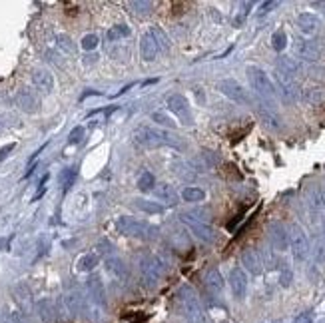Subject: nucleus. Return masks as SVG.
Returning <instances> with one entry per match:
<instances>
[{"label": "nucleus", "mask_w": 325, "mask_h": 323, "mask_svg": "<svg viewBox=\"0 0 325 323\" xmlns=\"http://www.w3.org/2000/svg\"><path fill=\"white\" fill-rule=\"evenodd\" d=\"M134 140L144 146V148H162V146H170L176 150H184V144L180 140V136L170 134L166 130H156L150 126H140L134 130Z\"/></svg>", "instance_id": "1"}, {"label": "nucleus", "mask_w": 325, "mask_h": 323, "mask_svg": "<svg viewBox=\"0 0 325 323\" xmlns=\"http://www.w3.org/2000/svg\"><path fill=\"white\" fill-rule=\"evenodd\" d=\"M96 46H98L96 34H86V36L82 38V48H84V50H94Z\"/></svg>", "instance_id": "33"}, {"label": "nucleus", "mask_w": 325, "mask_h": 323, "mask_svg": "<svg viewBox=\"0 0 325 323\" xmlns=\"http://www.w3.org/2000/svg\"><path fill=\"white\" fill-rule=\"evenodd\" d=\"M295 52H297L301 58H305V60H317V58H319V48H317L311 40H297Z\"/></svg>", "instance_id": "18"}, {"label": "nucleus", "mask_w": 325, "mask_h": 323, "mask_svg": "<svg viewBox=\"0 0 325 323\" xmlns=\"http://www.w3.org/2000/svg\"><path fill=\"white\" fill-rule=\"evenodd\" d=\"M130 36V26L126 24H116L112 26L108 32H106V40L108 42H116V40H122V38H128Z\"/></svg>", "instance_id": "25"}, {"label": "nucleus", "mask_w": 325, "mask_h": 323, "mask_svg": "<svg viewBox=\"0 0 325 323\" xmlns=\"http://www.w3.org/2000/svg\"><path fill=\"white\" fill-rule=\"evenodd\" d=\"M58 46L66 50V52H74V46L70 44V38L68 36H58Z\"/></svg>", "instance_id": "38"}, {"label": "nucleus", "mask_w": 325, "mask_h": 323, "mask_svg": "<svg viewBox=\"0 0 325 323\" xmlns=\"http://www.w3.org/2000/svg\"><path fill=\"white\" fill-rule=\"evenodd\" d=\"M256 110H258L261 122H263L265 126H269L271 130H279V128H281V120H279V116H277V114L271 110V106H265L263 102H260V104L256 106Z\"/></svg>", "instance_id": "16"}, {"label": "nucleus", "mask_w": 325, "mask_h": 323, "mask_svg": "<svg viewBox=\"0 0 325 323\" xmlns=\"http://www.w3.org/2000/svg\"><path fill=\"white\" fill-rule=\"evenodd\" d=\"M16 102H18V106H20L24 112H28V114H34V112L38 110V98L34 96L30 90H20L18 96H16Z\"/></svg>", "instance_id": "19"}, {"label": "nucleus", "mask_w": 325, "mask_h": 323, "mask_svg": "<svg viewBox=\"0 0 325 323\" xmlns=\"http://www.w3.org/2000/svg\"><path fill=\"white\" fill-rule=\"evenodd\" d=\"M279 284H281L283 288H290V284H292V273H290V271H283L281 277H279Z\"/></svg>", "instance_id": "39"}, {"label": "nucleus", "mask_w": 325, "mask_h": 323, "mask_svg": "<svg viewBox=\"0 0 325 323\" xmlns=\"http://www.w3.org/2000/svg\"><path fill=\"white\" fill-rule=\"evenodd\" d=\"M116 229L124 235H130V237H142V239H148L150 233L154 231L152 227L136 218H130V216H120L116 220Z\"/></svg>", "instance_id": "5"}, {"label": "nucleus", "mask_w": 325, "mask_h": 323, "mask_svg": "<svg viewBox=\"0 0 325 323\" xmlns=\"http://www.w3.org/2000/svg\"><path fill=\"white\" fill-rule=\"evenodd\" d=\"M279 6V2L277 0H271V2H263L260 6V10H258V16H263V14H267V12H271L273 8H277Z\"/></svg>", "instance_id": "36"}, {"label": "nucleus", "mask_w": 325, "mask_h": 323, "mask_svg": "<svg viewBox=\"0 0 325 323\" xmlns=\"http://www.w3.org/2000/svg\"><path fill=\"white\" fill-rule=\"evenodd\" d=\"M180 220H182V224H186V226L190 227L199 239H204V241H214V239H216V233H214L212 227L208 226V222L195 218L192 212H188V214L184 212V214L180 216Z\"/></svg>", "instance_id": "7"}, {"label": "nucleus", "mask_w": 325, "mask_h": 323, "mask_svg": "<svg viewBox=\"0 0 325 323\" xmlns=\"http://www.w3.org/2000/svg\"><path fill=\"white\" fill-rule=\"evenodd\" d=\"M218 90L224 94V96H228L229 100H233V102H237V104H250V96H248V92L243 90V86L237 82V80H222V82H218Z\"/></svg>", "instance_id": "9"}, {"label": "nucleus", "mask_w": 325, "mask_h": 323, "mask_svg": "<svg viewBox=\"0 0 325 323\" xmlns=\"http://www.w3.org/2000/svg\"><path fill=\"white\" fill-rule=\"evenodd\" d=\"M140 271H142V277L146 281V286H156L164 275V263L158 258L154 256H146L142 258V263H140Z\"/></svg>", "instance_id": "6"}, {"label": "nucleus", "mask_w": 325, "mask_h": 323, "mask_svg": "<svg viewBox=\"0 0 325 323\" xmlns=\"http://www.w3.org/2000/svg\"><path fill=\"white\" fill-rule=\"evenodd\" d=\"M154 186H156V178H154V174L152 172H142L140 174V178H138V190L140 192H152L154 190Z\"/></svg>", "instance_id": "24"}, {"label": "nucleus", "mask_w": 325, "mask_h": 323, "mask_svg": "<svg viewBox=\"0 0 325 323\" xmlns=\"http://www.w3.org/2000/svg\"><path fill=\"white\" fill-rule=\"evenodd\" d=\"M82 138H84V128H82V126H76V128L70 132L68 142H70V144H80V142H82Z\"/></svg>", "instance_id": "34"}, {"label": "nucleus", "mask_w": 325, "mask_h": 323, "mask_svg": "<svg viewBox=\"0 0 325 323\" xmlns=\"http://www.w3.org/2000/svg\"><path fill=\"white\" fill-rule=\"evenodd\" d=\"M128 319H130V321H146L148 315H128Z\"/></svg>", "instance_id": "41"}, {"label": "nucleus", "mask_w": 325, "mask_h": 323, "mask_svg": "<svg viewBox=\"0 0 325 323\" xmlns=\"http://www.w3.org/2000/svg\"><path fill=\"white\" fill-rule=\"evenodd\" d=\"M319 26V18L311 12H301L297 16V28L303 34H313Z\"/></svg>", "instance_id": "17"}, {"label": "nucleus", "mask_w": 325, "mask_h": 323, "mask_svg": "<svg viewBox=\"0 0 325 323\" xmlns=\"http://www.w3.org/2000/svg\"><path fill=\"white\" fill-rule=\"evenodd\" d=\"M204 281H206V288L212 291V293H220V291L224 290V277H222V273H220L216 267L208 269Z\"/></svg>", "instance_id": "20"}, {"label": "nucleus", "mask_w": 325, "mask_h": 323, "mask_svg": "<svg viewBox=\"0 0 325 323\" xmlns=\"http://www.w3.org/2000/svg\"><path fill=\"white\" fill-rule=\"evenodd\" d=\"M96 265H98L96 254H86V256H82L80 261H78V269H80V271H90V269H94Z\"/></svg>", "instance_id": "28"}, {"label": "nucleus", "mask_w": 325, "mask_h": 323, "mask_svg": "<svg viewBox=\"0 0 325 323\" xmlns=\"http://www.w3.org/2000/svg\"><path fill=\"white\" fill-rule=\"evenodd\" d=\"M241 263L246 265V269L254 275H260L261 269H263V259H261L260 252L254 250V248H248L243 254H241Z\"/></svg>", "instance_id": "13"}, {"label": "nucleus", "mask_w": 325, "mask_h": 323, "mask_svg": "<svg viewBox=\"0 0 325 323\" xmlns=\"http://www.w3.org/2000/svg\"><path fill=\"white\" fill-rule=\"evenodd\" d=\"M150 32L154 34V38H156V42H158V46H160V52H168V50H170V40H168V36H166V32H164L162 28L154 26V28H150Z\"/></svg>", "instance_id": "29"}, {"label": "nucleus", "mask_w": 325, "mask_h": 323, "mask_svg": "<svg viewBox=\"0 0 325 323\" xmlns=\"http://www.w3.org/2000/svg\"><path fill=\"white\" fill-rule=\"evenodd\" d=\"M76 174H78V168L74 166V168H66L64 172L60 174V180H62V186H64V190H68L72 184H74V180H76Z\"/></svg>", "instance_id": "30"}, {"label": "nucleus", "mask_w": 325, "mask_h": 323, "mask_svg": "<svg viewBox=\"0 0 325 323\" xmlns=\"http://www.w3.org/2000/svg\"><path fill=\"white\" fill-rule=\"evenodd\" d=\"M293 323H315V313L313 311H303L293 319Z\"/></svg>", "instance_id": "35"}, {"label": "nucleus", "mask_w": 325, "mask_h": 323, "mask_svg": "<svg viewBox=\"0 0 325 323\" xmlns=\"http://www.w3.org/2000/svg\"><path fill=\"white\" fill-rule=\"evenodd\" d=\"M12 148H14V144H8V146H4V148L0 150V160H4V158L8 156V152H12Z\"/></svg>", "instance_id": "40"}, {"label": "nucleus", "mask_w": 325, "mask_h": 323, "mask_svg": "<svg viewBox=\"0 0 325 323\" xmlns=\"http://www.w3.org/2000/svg\"><path fill=\"white\" fill-rule=\"evenodd\" d=\"M275 80L279 84V90L283 92V96L288 100H295L297 98V82L290 74H283L281 70H275Z\"/></svg>", "instance_id": "14"}, {"label": "nucleus", "mask_w": 325, "mask_h": 323, "mask_svg": "<svg viewBox=\"0 0 325 323\" xmlns=\"http://www.w3.org/2000/svg\"><path fill=\"white\" fill-rule=\"evenodd\" d=\"M271 48L275 50V52H283L286 48H288V32L286 30H275V32L271 34Z\"/></svg>", "instance_id": "26"}, {"label": "nucleus", "mask_w": 325, "mask_h": 323, "mask_svg": "<svg viewBox=\"0 0 325 323\" xmlns=\"http://www.w3.org/2000/svg\"><path fill=\"white\" fill-rule=\"evenodd\" d=\"M168 108L180 118V122L184 126H192L194 124V116H192V110H190V104H188L186 96H182V94L168 96Z\"/></svg>", "instance_id": "8"}, {"label": "nucleus", "mask_w": 325, "mask_h": 323, "mask_svg": "<svg viewBox=\"0 0 325 323\" xmlns=\"http://www.w3.org/2000/svg\"><path fill=\"white\" fill-rule=\"evenodd\" d=\"M158 52H160V46H158L154 34L148 30V32L142 36V40H140V54H142V58H144L146 62H152V60H156Z\"/></svg>", "instance_id": "12"}, {"label": "nucleus", "mask_w": 325, "mask_h": 323, "mask_svg": "<svg viewBox=\"0 0 325 323\" xmlns=\"http://www.w3.org/2000/svg\"><path fill=\"white\" fill-rule=\"evenodd\" d=\"M303 100L311 106H321V104H325V88L323 86H311V88L303 90Z\"/></svg>", "instance_id": "21"}, {"label": "nucleus", "mask_w": 325, "mask_h": 323, "mask_svg": "<svg viewBox=\"0 0 325 323\" xmlns=\"http://www.w3.org/2000/svg\"><path fill=\"white\" fill-rule=\"evenodd\" d=\"M156 195L162 199L164 204H168V206H176L178 204V194H176V190L170 184H160L156 188Z\"/></svg>", "instance_id": "22"}, {"label": "nucleus", "mask_w": 325, "mask_h": 323, "mask_svg": "<svg viewBox=\"0 0 325 323\" xmlns=\"http://www.w3.org/2000/svg\"><path fill=\"white\" fill-rule=\"evenodd\" d=\"M106 263H108V269L114 271L118 277H122V273H126V271H124V263H122L120 259H108Z\"/></svg>", "instance_id": "32"}, {"label": "nucleus", "mask_w": 325, "mask_h": 323, "mask_svg": "<svg viewBox=\"0 0 325 323\" xmlns=\"http://www.w3.org/2000/svg\"><path fill=\"white\" fill-rule=\"evenodd\" d=\"M134 208H138L140 212H146V214H162L164 206L158 201H150V199H134Z\"/></svg>", "instance_id": "23"}, {"label": "nucleus", "mask_w": 325, "mask_h": 323, "mask_svg": "<svg viewBox=\"0 0 325 323\" xmlns=\"http://www.w3.org/2000/svg\"><path fill=\"white\" fill-rule=\"evenodd\" d=\"M150 118H152V122L160 124V126H164V128H176V122H174L170 116H166L164 112H154Z\"/></svg>", "instance_id": "31"}, {"label": "nucleus", "mask_w": 325, "mask_h": 323, "mask_svg": "<svg viewBox=\"0 0 325 323\" xmlns=\"http://www.w3.org/2000/svg\"><path fill=\"white\" fill-rule=\"evenodd\" d=\"M32 82L34 86L44 94H50L54 90V78H52V74L48 70H34Z\"/></svg>", "instance_id": "15"}, {"label": "nucleus", "mask_w": 325, "mask_h": 323, "mask_svg": "<svg viewBox=\"0 0 325 323\" xmlns=\"http://www.w3.org/2000/svg\"><path fill=\"white\" fill-rule=\"evenodd\" d=\"M248 80H250V86L256 90V94L261 100H267V102H273L277 96V90L273 86V82L269 80V76L258 68V66H250L248 68Z\"/></svg>", "instance_id": "2"}, {"label": "nucleus", "mask_w": 325, "mask_h": 323, "mask_svg": "<svg viewBox=\"0 0 325 323\" xmlns=\"http://www.w3.org/2000/svg\"><path fill=\"white\" fill-rule=\"evenodd\" d=\"M178 297L182 301V307H184V313L188 317L190 323H206V315H204V309H201V303L197 299V293H195L190 286H184L178 291Z\"/></svg>", "instance_id": "3"}, {"label": "nucleus", "mask_w": 325, "mask_h": 323, "mask_svg": "<svg viewBox=\"0 0 325 323\" xmlns=\"http://www.w3.org/2000/svg\"><path fill=\"white\" fill-rule=\"evenodd\" d=\"M267 237H269L273 250H277V252H286L288 246H290L288 229H286L283 224H279V222H271V224L267 226Z\"/></svg>", "instance_id": "10"}, {"label": "nucleus", "mask_w": 325, "mask_h": 323, "mask_svg": "<svg viewBox=\"0 0 325 323\" xmlns=\"http://www.w3.org/2000/svg\"><path fill=\"white\" fill-rule=\"evenodd\" d=\"M288 237H290V248L293 252V258L299 259V261H305L309 258L311 248H309V239H307L303 227L299 224H292V227L288 229Z\"/></svg>", "instance_id": "4"}, {"label": "nucleus", "mask_w": 325, "mask_h": 323, "mask_svg": "<svg viewBox=\"0 0 325 323\" xmlns=\"http://www.w3.org/2000/svg\"><path fill=\"white\" fill-rule=\"evenodd\" d=\"M182 197H184V201L197 204V201H204V199H206V192H204L201 188H194V186H190V188H184Z\"/></svg>", "instance_id": "27"}, {"label": "nucleus", "mask_w": 325, "mask_h": 323, "mask_svg": "<svg viewBox=\"0 0 325 323\" xmlns=\"http://www.w3.org/2000/svg\"><path fill=\"white\" fill-rule=\"evenodd\" d=\"M156 82H158L156 78H154V80H146V82H144V86H150V84H156Z\"/></svg>", "instance_id": "42"}, {"label": "nucleus", "mask_w": 325, "mask_h": 323, "mask_svg": "<svg viewBox=\"0 0 325 323\" xmlns=\"http://www.w3.org/2000/svg\"><path fill=\"white\" fill-rule=\"evenodd\" d=\"M229 288L237 299L246 297V293H248V273L241 267H233L229 271Z\"/></svg>", "instance_id": "11"}, {"label": "nucleus", "mask_w": 325, "mask_h": 323, "mask_svg": "<svg viewBox=\"0 0 325 323\" xmlns=\"http://www.w3.org/2000/svg\"><path fill=\"white\" fill-rule=\"evenodd\" d=\"M132 8H136V12H148L154 4L152 2H146V0H138V2H130Z\"/></svg>", "instance_id": "37"}]
</instances>
